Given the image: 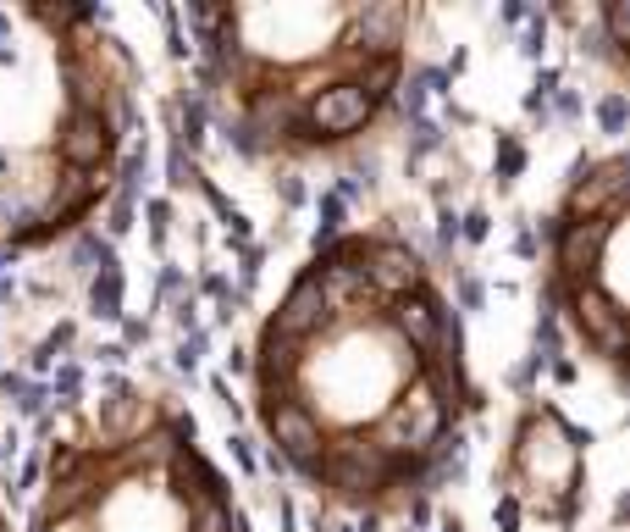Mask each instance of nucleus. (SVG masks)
<instances>
[{
	"mask_svg": "<svg viewBox=\"0 0 630 532\" xmlns=\"http://www.w3.org/2000/svg\"><path fill=\"white\" fill-rule=\"evenodd\" d=\"M266 450L344 516H404L482 411L459 306L393 228L322 239L249 339Z\"/></svg>",
	"mask_w": 630,
	"mask_h": 532,
	"instance_id": "nucleus-1",
	"label": "nucleus"
},
{
	"mask_svg": "<svg viewBox=\"0 0 630 532\" xmlns=\"http://www.w3.org/2000/svg\"><path fill=\"white\" fill-rule=\"evenodd\" d=\"M194 78L260 167H327L398 117L426 7L409 0H211L183 12Z\"/></svg>",
	"mask_w": 630,
	"mask_h": 532,
	"instance_id": "nucleus-2",
	"label": "nucleus"
},
{
	"mask_svg": "<svg viewBox=\"0 0 630 532\" xmlns=\"http://www.w3.org/2000/svg\"><path fill=\"white\" fill-rule=\"evenodd\" d=\"M138 117L127 40L72 0H0V255H45L122 189Z\"/></svg>",
	"mask_w": 630,
	"mask_h": 532,
	"instance_id": "nucleus-3",
	"label": "nucleus"
},
{
	"mask_svg": "<svg viewBox=\"0 0 630 532\" xmlns=\"http://www.w3.org/2000/svg\"><path fill=\"white\" fill-rule=\"evenodd\" d=\"M23 532H249V521L178 399L116 383L50 433Z\"/></svg>",
	"mask_w": 630,
	"mask_h": 532,
	"instance_id": "nucleus-4",
	"label": "nucleus"
},
{
	"mask_svg": "<svg viewBox=\"0 0 630 532\" xmlns=\"http://www.w3.org/2000/svg\"><path fill=\"white\" fill-rule=\"evenodd\" d=\"M625 228H630V162L625 151H586L564 173V189L548 211V261L542 295L564 339L603 366L614 383L630 372V322H625Z\"/></svg>",
	"mask_w": 630,
	"mask_h": 532,
	"instance_id": "nucleus-5",
	"label": "nucleus"
},
{
	"mask_svg": "<svg viewBox=\"0 0 630 532\" xmlns=\"http://www.w3.org/2000/svg\"><path fill=\"white\" fill-rule=\"evenodd\" d=\"M586 433L564 417V406L531 394L520 399V411L509 422L504 455L493 466V488L542 527H575V516L586 510V488H592V455H586Z\"/></svg>",
	"mask_w": 630,
	"mask_h": 532,
	"instance_id": "nucleus-6",
	"label": "nucleus"
},
{
	"mask_svg": "<svg viewBox=\"0 0 630 532\" xmlns=\"http://www.w3.org/2000/svg\"><path fill=\"white\" fill-rule=\"evenodd\" d=\"M0 532H18V527H12V516H7V505H0Z\"/></svg>",
	"mask_w": 630,
	"mask_h": 532,
	"instance_id": "nucleus-7",
	"label": "nucleus"
}]
</instances>
